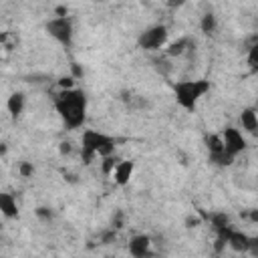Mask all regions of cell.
<instances>
[{"label":"cell","instance_id":"6da1fadb","mask_svg":"<svg viewBox=\"0 0 258 258\" xmlns=\"http://www.w3.org/2000/svg\"><path fill=\"white\" fill-rule=\"evenodd\" d=\"M54 109L64 127L81 129L87 121V95L83 89H60L54 99Z\"/></svg>","mask_w":258,"mask_h":258},{"label":"cell","instance_id":"7a4b0ae2","mask_svg":"<svg viewBox=\"0 0 258 258\" xmlns=\"http://www.w3.org/2000/svg\"><path fill=\"white\" fill-rule=\"evenodd\" d=\"M115 151H117L115 137H111L103 131H97V129H85L81 133L79 155H81L83 165H91L97 157H107V155H113Z\"/></svg>","mask_w":258,"mask_h":258},{"label":"cell","instance_id":"3957f363","mask_svg":"<svg viewBox=\"0 0 258 258\" xmlns=\"http://www.w3.org/2000/svg\"><path fill=\"white\" fill-rule=\"evenodd\" d=\"M210 89H212V85L208 79H185V81H177L173 85V97L181 109L196 111L200 99L206 97L210 93Z\"/></svg>","mask_w":258,"mask_h":258},{"label":"cell","instance_id":"277c9868","mask_svg":"<svg viewBox=\"0 0 258 258\" xmlns=\"http://www.w3.org/2000/svg\"><path fill=\"white\" fill-rule=\"evenodd\" d=\"M167 36H169V30L165 24H151L147 28H143L137 36V46L145 52H155V50H161L165 44H167Z\"/></svg>","mask_w":258,"mask_h":258},{"label":"cell","instance_id":"5b68a950","mask_svg":"<svg viewBox=\"0 0 258 258\" xmlns=\"http://www.w3.org/2000/svg\"><path fill=\"white\" fill-rule=\"evenodd\" d=\"M44 30L48 32V36H52L64 48H71L73 46L75 26H73V18L71 16H54V18H50L44 24Z\"/></svg>","mask_w":258,"mask_h":258},{"label":"cell","instance_id":"8992f818","mask_svg":"<svg viewBox=\"0 0 258 258\" xmlns=\"http://www.w3.org/2000/svg\"><path fill=\"white\" fill-rule=\"evenodd\" d=\"M222 139H224L226 149H228L234 157H238L240 153H244L246 147H248L246 137H244L242 131L236 129V127H224V129H222Z\"/></svg>","mask_w":258,"mask_h":258},{"label":"cell","instance_id":"52a82bcc","mask_svg":"<svg viewBox=\"0 0 258 258\" xmlns=\"http://www.w3.org/2000/svg\"><path fill=\"white\" fill-rule=\"evenodd\" d=\"M129 254L133 258H145L151 256V236L149 234H133L129 238Z\"/></svg>","mask_w":258,"mask_h":258},{"label":"cell","instance_id":"ba28073f","mask_svg":"<svg viewBox=\"0 0 258 258\" xmlns=\"http://www.w3.org/2000/svg\"><path fill=\"white\" fill-rule=\"evenodd\" d=\"M194 48H196V40L189 36H181V38H177L165 46V56L167 58H181V56L189 54Z\"/></svg>","mask_w":258,"mask_h":258},{"label":"cell","instance_id":"9c48e42d","mask_svg":"<svg viewBox=\"0 0 258 258\" xmlns=\"http://www.w3.org/2000/svg\"><path fill=\"white\" fill-rule=\"evenodd\" d=\"M133 171H135V161H131V159H121L119 163H117V167H115V171H113V181L117 183V185H127L129 181H131V177H133Z\"/></svg>","mask_w":258,"mask_h":258},{"label":"cell","instance_id":"30bf717a","mask_svg":"<svg viewBox=\"0 0 258 258\" xmlns=\"http://www.w3.org/2000/svg\"><path fill=\"white\" fill-rule=\"evenodd\" d=\"M250 238L252 236H248L246 232H240V230H234L232 228V232L228 236V248L232 252H236V254H248V250H250Z\"/></svg>","mask_w":258,"mask_h":258},{"label":"cell","instance_id":"8fae6325","mask_svg":"<svg viewBox=\"0 0 258 258\" xmlns=\"http://www.w3.org/2000/svg\"><path fill=\"white\" fill-rule=\"evenodd\" d=\"M238 123H240V127H242L246 133L256 135V133H258V109H254V107L242 109V113H240V117H238Z\"/></svg>","mask_w":258,"mask_h":258},{"label":"cell","instance_id":"7c38bea8","mask_svg":"<svg viewBox=\"0 0 258 258\" xmlns=\"http://www.w3.org/2000/svg\"><path fill=\"white\" fill-rule=\"evenodd\" d=\"M0 212L6 220H14L18 218V202H16V196L8 194V191H2L0 194Z\"/></svg>","mask_w":258,"mask_h":258},{"label":"cell","instance_id":"4fadbf2b","mask_svg":"<svg viewBox=\"0 0 258 258\" xmlns=\"http://www.w3.org/2000/svg\"><path fill=\"white\" fill-rule=\"evenodd\" d=\"M24 107H26V95L22 91H14L6 101V109L12 119H18L24 113Z\"/></svg>","mask_w":258,"mask_h":258},{"label":"cell","instance_id":"5bb4252c","mask_svg":"<svg viewBox=\"0 0 258 258\" xmlns=\"http://www.w3.org/2000/svg\"><path fill=\"white\" fill-rule=\"evenodd\" d=\"M208 222H210L214 234H216V232H222V230H228V228L232 226L230 216H228L226 212H212V214L208 216Z\"/></svg>","mask_w":258,"mask_h":258},{"label":"cell","instance_id":"9a60e30c","mask_svg":"<svg viewBox=\"0 0 258 258\" xmlns=\"http://www.w3.org/2000/svg\"><path fill=\"white\" fill-rule=\"evenodd\" d=\"M200 30H202L206 36L216 34V30H218V16H216L212 10H208V12L202 14V18H200Z\"/></svg>","mask_w":258,"mask_h":258},{"label":"cell","instance_id":"2e32d148","mask_svg":"<svg viewBox=\"0 0 258 258\" xmlns=\"http://www.w3.org/2000/svg\"><path fill=\"white\" fill-rule=\"evenodd\" d=\"M208 161H210L212 165H216V167H230V165L236 161V157H234L228 149H224V151H220V153L208 155Z\"/></svg>","mask_w":258,"mask_h":258},{"label":"cell","instance_id":"e0dca14e","mask_svg":"<svg viewBox=\"0 0 258 258\" xmlns=\"http://www.w3.org/2000/svg\"><path fill=\"white\" fill-rule=\"evenodd\" d=\"M206 147H208V155L224 151V149H226V145H224L222 133H212V135H206Z\"/></svg>","mask_w":258,"mask_h":258},{"label":"cell","instance_id":"ac0fdd59","mask_svg":"<svg viewBox=\"0 0 258 258\" xmlns=\"http://www.w3.org/2000/svg\"><path fill=\"white\" fill-rule=\"evenodd\" d=\"M119 161L121 159H119L117 153L107 155V157H101V171H103V175H113V171H115V167H117Z\"/></svg>","mask_w":258,"mask_h":258},{"label":"cell","instance_id":"d6986e66","mask_svg":"<svg viewBox=\"0 0 258 258\" xmlns=\"http://www.w3.org/2000/svg\"><path fill=\"white\" fill-rule=\"evenodd\" d=\"M34 216H36L40 222L48 224V222L54 220V210H52L50 206H36V208H34Z\"/></svg>","mask_w":258,"mask_h":258},{"label":"cell","instance_id":"ffe728a7","mask_svg":"<svg viewBox=\"0 0 258 258\" xmlns=\"http://www.w3.org/2000/svg\"><path fill=\"white\" fill-rule=\"evenodd\" d=\"M34 173H36V167H34V163H32V161H28V159H22V161L18 163V175H20V177H24V179H30Z\"/></svg>","mask_w":258,"mask_h":258},{"label":"cell","instance_id":"44dd1931","mask_svg":"<svg viewBox=\"0 0 258 258\" xmlns=\"http://www.w3.org/2000/svg\"><path fill=\"white\" fill-rule=\"evenodd\" d=\"M109 226L121 232V230L125 228V212H123V210H115V212L111 214V220H109Z\"/></svg>","mask_w":258,"mask_h":258},{"label":"cell","instance_id":"7402d4cb","mask_svg":"<svg viewBox=\"0 0 258 258\" xmlns=\"http://www.w3.org/2000/svg\"><path fill=\"white\" fill-rule=\"evenodd\" d=\"M153 67H155V71L159 73V75H163V77H167L169 73H171V64H169V60H167V56L165 58H159V56H155L153 58Z\"/></svg>","mask_w":258,"mask_h":258},{"label":"cell","instance_id":"603a6c76","mask_svg":"<svg viewBox=\"0 0 258 258\" xmlns=\"http://www.w3.org/2000/svg\"><path fill=\"white\" fill-rule=\"evenodd\" d=\"M202 224H204V218H202L200 214H187V216L183 218L185 230H196V228H200Z\"/></svg>","mask_w":258,"mask_h":258},{"label":"cell","instance_id":"cb8c5ba5","mask_svg":"<svg viewBox=\"0 0 258 258\" xmlns=\"http://www.w3.org/2000/svg\"><path fill=\"white\" fill-rule=\"evenodd\" d=\"M117 238H119V230H115V228H107V230H103L101 232V236H99V240H101V244H113V242H117Z\"/></svg>","mask_w":258,"mask_h":258},{"label":"cell","instance_id":"d4e9b609","mask_svg":"<svg viewBox=\"0 0 258 258\" xmlns=\"http://www.w3.org/2000/svg\"><path fill=\"white\" fill-rule=\"evenodd\" d=\"M56 85H58V89H73V87H77V79L73 75H67V77H60L56 81Z\"/></svg>","mask_w":258,"mask_h":258},{"label":"cell","instance_id":"484cf974","mask_svg":"<svg viewBox=\"0 0 258 258\" xmlns=\"http://www.w3.org/2000/svg\"><path fill=\"white\" fill-rule=\"evenodd\" d=\"M73 151H75V145H73V141H69V139H62V141L58 143V153H60L62 157H69Z\"/></svg>","mask_w":258,"mask_h":258},{"label":"cell","instance_id":"4316f807","mask_svg":"<svg viewBox=\"0 0 258 258\" xmlns=\"http://www.w3.org/2000/svg\"><path fill=\"white\" fill-rule=\"evenodd\" d=\"M71 75H73L77 81H81V79L85 77V69H83L79 62H71Z\"/></svg>","mask_w":258,"mask_h":258},{"label":"cell","instance_id":"83f0119b","mask_svg":"<svg viewBox=\"0 0 258 258\" xmlns=\"http://www.w3.org/2000/svg\"><path fill=\"white\" fill-rule=\"evenodd\" d=\"M133 99H135V95H133V91H129V89H123V91L119 93V101H123L125 105H131Z\"/></svg>","mask_w":258,"mask_h":258},{"label":"cell","instance_id":"f1b7e54d","mask_svg":"<svg viewBox=\"0 0 258 258\" xmlns=\"http://www.w3.org/2000/svg\"><path fill=\"white\" fill-rule=\"evenodd\" d=\"M244 218L250 222V224H258V208H250L244 212Z\"/></svg>","mask_w":258,"mask_h":258},{"label":"cell","instance_id":"f546056e","mask_svg":"<svg viewBox=\"0 0 258 258\" xmlns=\"http://www.w3.org/2000/svg\"><path fill=\"white\" fill-rule=\"evenodd\" d=\"M185 2H187V0H165V6H167L169 10H177V8H181Z\"/></svg>","mask_w":258,"mask_h":258},{"label":"cell","instance_id":"4dcf8cb0","mask_svg":"<svg viewBox=\"0 0 258 258\" xmlns=\"http://www.w3.org/2000/svg\"><path fill=\"white\" fill-rule=\"evenodd\" d=\"M248 254L258 256V236H252L250 238V250H248Z\"/></svg>","mask_w":258,"mask_h":258},{"label":"cell","instance_id":"1f68e13d","mask_svg":"<svg viewBox=\"0 0 258 258\" xmlns=\"http://www.w3.org/2000/svg\"><path fill=\"white\" fill-rule=\"evenodd\" d=\"M62 177H64V181H69V183H79V177H77V173H73V171H62Z\"/></svg>","mask_w":258,"mask_h":258},{"label":"cell","instance_id":"d6a6232c","mask_svg":"<svg viewBox=\"0 0 258 258\" xmlns=\"http://www.w3.org/2000/svg\"><path fill=\"white\" fill-rule=\"evenodd\" d=\"M54 16H69V8H67V6H62V4H60V6H56V8H54Z\"/></svg>","mask_w":258,"mask_h":258},{"label":"cell","instance_id":"836d02e7","mask_svg":"<svg viewBox=\"0 0 258 258\" xmlns=\"http://www.w3.org/2000/svg\"><path fill=\"white\" fill-rule=\"evenodd\" d=\"M175 157L179 159V163H181V165H187V155H185L183 151H177V153H175Z\"/></svg>","mask_w":258,"mask_h":258},{"label":"cell","instance_id":"e575fe53","mask_svg":"<svg viewBox=\"0 0 258 258\" xmlns=\"http://www.w3.org/2000/svg\"><path fill=\"white\" fill-rule=\"evenodd\" d=\"M95 2H107V0H95Z\"/></svg>","mask_w":258,"mask_h":258},{"label":"cell","instance_id":"d590c367","mask_svg":"<svg viewBox=\"0 0 258 258\" xmlns=\"http://www.w3.org/2000/svg\"><path fill=\"white\" fill-rule=\"evenodd\" d=\"M256 73H258V71H256Z\"/></svg>","mask_w":258,"mask_h":258}]
</instances>
